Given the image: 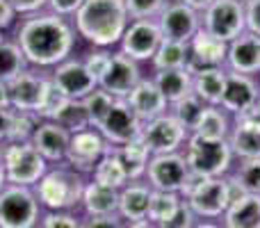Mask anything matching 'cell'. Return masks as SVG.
I'll use <instances>...</instances> for the list:
<instances>
[{"mask_svg": "<svg viewBox=\"0 0 260 228\" xmlns=\"http://www.w3.org/2000/svg\"><path fill=\"white\" fill-rule=\"evenodd\" d=\"M16 41L25 55L27 64L39 69L57 67L73 53L76 25L59 14L37 12L21 21Z\"/></svg>", "mask_w": 260, "mask_h": 228, "instance_id": "1", "label": "cell"}, {"mask_svg": "<svg viewBox=\"0 0 260 228\" xmlns=\"http://www.w3.org/2000/svg\"><path fill=\"white\" fill-rule=\"evenodd\" d=\"M73 18L78 35L99 48L117 46L130 23L123 0H85Z\"/></svg>", "mask_w": 260, "mask_h": 228, "instance_id": "2", "label": "cell"}, {"mask_svg": "<svg viewBox=\"0 0 260 228\" xmlns=\"http://www.w3.org/2000/svg\"><path fill=\"white\" fill-rule=\"evenodd\" d=\"M87 178L78 174L67 162L50 165L48 171L35 185V194L44 210H71L78 212Z\"/></svg>", "mask_w": 260, "mask_h": 228, "instance_id": "3", "label": "cell"}, {"mask_svg": "<svg viewBox=\"0 0 260 228\" xmlns=\"http://www.w3.org/2000/svg\"><path fill=\"white\" fill-rule=\"evenodd\" d=\"M180 197L192 208L197 219H219L233 201L229 178H224V176L206 178V176L194 174V171H189L187 183L180 189Z\"/></svg>", "mask_w": 260, "mask_h": 228, "instance_id": "4", "label": "cell"}, {"mask_svg": "<svg viewBox=\"0 0 260 228\" xmlns=\"http://www.w3.org/2000/svg\"><path fill=\"white\" fill-rule=\"evenodd\" d=\"M183 155L189 165V171L201 174L206 178L226 176L235 157L229 139H212L201 137V135H189Z\"/></svg>", "mask_w": 260, "mask_h": 228, "instance_id": "5", "label": "cell"}, {"mask_svg": "<svg viewBox=\"0 0 260 228\" xmlns=\"http://www.w3.org/2000/svg\"><path fill=\"white\" fill-rule=\"evenodd\" d=\"M41 215L35 187L7 183L0 189V228H37Z\"/></svg>", "mask_w": 260, "mask_h": 228, "instance_id": "6", "label": "cell"}, {"mask_svg": "<svg viewBox=\"0 0 260 228\" xmlns=\"http://www.w3.org/2000/svg\"><path fill=\"white\" fill-rule=\"evenodd\" d=\"M3 160L5 171H7V183L23 185V187H35L50 167L32 142H5Z\"/></svg>", "mask_w": 260, "mask_h": 228, "instance_id": "7", "label": "cell"}, {"mask_svg": "<svg viewBox=\"0 0 260 228\" xmlns=\"http://www.w3.org/2000/svg\"><path fill=\"white\" fill-rule=\"evenodd\" d=\"M139 137L151 151V155H162V153H178L187 144L189 130L174 114L167 112L151 121H144Z\"/></svg>", "mask_w": 260, "mask_h": 228, "instance_id": "8", "label": "cell"}, {"mask_svg": "<svg viewBox=\"0 0 260 228\" xmlns=\"http://www.w3.org/2000/svg\"><path fill=\"white\" fill-rule=\"evenodd\" d=\"M201 27L210 32L212 37L231 44L238 39L242 32H247V16H244V5L233 0H215L203 9Z\"/></svg>", "mask_w": 260, "mask_h": 228, "instance_id": "9", "label": "cell"}, {"mask_svg": "<svg viewBox=\"0 0 260 228\" xmlns=\"http://www.w3.org/2000/svg\"><path fill=\"white\" fill-rule=\"evenodd\" d=\"M189 165L183 153H162V155H151L146 167V180L153 189L160 192H178L187 183Z\"/></svg>", "mask_w": 260, "mask_h": 228, "instance_id": "10", "label": "cell"}, {"mask_svg": "<svg viewBox=\"0 0 260 228\" xmlns=\"http://www.w3.org/2000/svg\"><path fill=\"white\" fill-rule=\"evenodd\" d=\"M110 151V144L105 142V137L96 128H87L80 133L71 135L67 148V162L71 169H76L82 176H91V171L96 169L99 160Z\"/></svg>", "mask_w": 260, "mask_h": 228, "instance_id": "11", "label": "cell"}, {"mask_svg": "<svg viewBox=\"0 0 260 228\" xmlns=\"http://www.w3.org/2000/svg\"><path fill=\"white\" fill-rule=\"evenodd\" d=\"M162 32L157 21L153 18H133L128 23L126 32H123L121 41V53H126L135 62H144V59H153L157 46L162 44Z\"/></svg>", "mask_w": 260, "mask_h": 228, "instance_id": "12", "label": "cell"}, {"mask_svg": "<svg viewBox=\"0 0 260 228\" xmlns=\"http://www.w3.org/2000/svg\"><path fill=\"white\" fill-rule=\"evenodd\" d=\"M50 85V76L41 71H32L25 69L18 73L14 80L7 82V94H9V108L14 110H27V112L39 114L41 103L46 99V89Z\"/></svg>", "mask_w": 260, "mask_h": 228, "instance_id": "13", "label": "cell"}, {"mask_svg": "<svg viewBox=\"0 0 260 228\" xmlns=\"http://www.w3.org/2000/svg\"><path fill=\"white\" fill-rule=\"evenodd\" d=\"M96 130L103 135L110 146H121V144L130 142V139L139 137V133H142V121L130 110L126 99H114L110 112L96 125Z\"/></svg>", "mask_w": 260, "mask_h": 228, "instance_id": "14", "label": "cell"}, {"mask_svg": "<svg viewBox=\"0 0 260 228\" xmlns=\"http://www.w3.org/2000/svg\"><path fill=\"white\" fill-rule=\"evenodd\" d=\"M157 25L165 39L189 44L194 35L201 30V12L192 9L185 3H167V7L157 16Z\"/></svg>", "mask_w": 260, "mask_h": 228, "instance_id": "15", "label": "cell"}, {"mask_svg": "<svg viewBox=\"0 0 260 228\" xmlns=\"http://www.w3.org/2000/svg\"><path fill=\"white\" fill-rule=\"evenodd\" d=\"M50 80L71 101H82L85 96H89L99 87V80L87 71L85 62L82 59H71V57L59 62L57 67H53Z\"/></svg>", "mask_w": 260, "mask_h": 228, "instance_id": "16", "label": "cell"}, {"mask_svg": "<svg viewBox=\"0 0 260 228\" xmlns=\"http://www.w3.org/2000/svg\"><path fill=\"white\" fill-rule=\"evenodd\" d=\"M139 80H142V73H139L137 62L119 50V53H112L108 69L99 78V87L108 91L110 96H114V99H126L139 85Z\"/></svg>", "mask_w": 260, "mask_h": 228, "instance_id": "17", "label": "cell"}, {"mask_svg": "<svg viewBox=\"0 0 260 228\" xmlns=\"http://www.w3.org/2000/svg\"><path fill=\"white\" fill-rule=\"evenodd\" d=\"M260 89L251 76L247 73H235V71H226V85H224V94H221L219 108L226 112L233 114H242L249 110L256 108L258 103Z\"/></svg>", "mask_w": 260, "mask_h": 228, "instance_id": "18", "label": "cell"}, {"mask_svg": "<svg viewBox=\"0 0 260 228\" xmlns=\"http://www.w3.org/2000/svg\"><path fill=\"white\" fill-rule=\"evenodd\" d=\"M189 57H187V71L197 73L199 69L208 67H224L226 64V53H229V44L217 37H212L210 32L201 30L189 39Z\"/></svg>", "mask_w": 260, "mask_h": 228, "instance_id": "19", "label": "cell"}, {"mask_svg": "<svg viewBox=\"0 0 260 228\" xmlns=\"http://www.w3.org/2000/svg\"><path fill=\"white\" fill-rule=\"evenodd\" d=\"M229 144L233 148V155H238L240 160L260 157V114L256 108L238 114L229 133Z\"/></svg>", "mask_w": 260, "mask_h": 228, "instance_id": "20", "label": "cell"}, {"mask_svg": "<svg viewBox=\"0 0 260 228\" xmlns=\"http://www.w3.org/2000/svg\"><path fill=\"white\" fill-rule=\"evenodd\" d=\"M69 139H71V133L67 128H62L57 121L41 119L30 142L35 144V148L44 155V160L48 165H57V162H64V157H67Z\"/></svg>", "mask_w": 260, "mask_h": 228, "instance_id": "21", "label": "cell"}, {"mask_svg": "<svg viewBox=\"0 0 260 228\" xmlns=\"http://www.w3.org/2000/svg\"><path fill=\"white\" fill-rule=\"evenodd\" d=\"M226 67L235 73H258L260 71V37L251 32H242L238 39L229 44L226 53Z\"/></svg>", "mask_w": 260, "mask_h": 228, "instance_id": "22", "label": "cell"}, {"mask_svg": "<svg viewBox=\"0 0 260 228\" xmlns=\"http://www.w3.org/2000/svg\"><path fill=\"white\" fill-rule=\"evenodd\" d=\"M126 101H128L130 110L137 114V119L142 121V123H144V121L155 119V116L167 114V108H169L165 94L157 89L155 82H153V80H144V78L139 80V85L126 96Z\"/></svg>", "mask_w": 260, "mask_h": 228, "instance_id": "23", "label": "cell"}, {"mask_svg": "<svg viewBox=\"0 0 260 228\" xmlns=\"http://www.w3.org/2000/svg\"><path fill=\"white\" fill-rule=\"evenodd\" d=\"M153 187L146 180H130L119 189V217L123 221H137L148 217Z\"/></svg>", "mask_w": 260, "mask_h": 228, "instance_id": "24", "label": "cell"}, {"mask_svg": "<svg viewBox=\"0 0 260 228\" xmlns=\"http://www.w3.org/2000/svg\"><path fill=\"white\" fill-rule=\"evenodd\" d=\"M82 217H105V215H117L119 210V189L105 187V185L96 183V180H87L85 189H82L80 208Z\"/></svg>", "mask_w": 260, "mask_h": 228, "instance_id": "25", "label": "cell"}, {"mask_svg": "<svg viewBox=\"0 0 260 228\" xmlns=\"http://www.w3.org/2000/svg\"><path fill=\"white\" fill-rule=\"evenodd\" d=\"M224 228H260V194H240L221 217Z\"/></svg>", "mask_w": 260, "mask_h": 228, "instance_id": "26", "label": "cell"}, {"mask_svg": "<svg viewBox=\"0 0 260 228\" xmlns=\"http://www.w3.org/2000/svg\"><path fill=\"white\" fill-rule=\"evenodd\" d=\"M112 153L117 155V160L121 162L128 180H144L148 160H151V151H148L146 144L142 142V137L130 139V142L121 144V146H112Z\"/></svg>", "mask_w": 260, "mask_h": 228, "instance_id": "27", "label": "cell"}, {"mask_svg": "<svg viewBox=\"0 0 260 228\" xmlns=\"http://www.w3.org/2000/svg\"><path fill=\"white\" fill-rule=\"evenodd\" d=\"M226 85V69L224 67H208L192 73V91L206 105H219Z\"/></svg>", "mask_w": 260, "mask_h": 228, "instance_id": "28", "label": "cell"}, {"mask_svg": "<svg viewBox=\"0 0 260 228\" xmlns=\"http://www.w3.org/2000/svg\"><path fill=\"white\" fill-rule=\"evenodd\" d=\"M153 82L157 85V89L165 94L167 103L174 105L176 101L185 99L187 94H192V73L187 69H169V71H157Z\"/></svg>", "mask_w": 260, "mask_h": 228, "instance_id": "29", "label": "cell"}, {"mask_svg": "<svg viewBox=\"0 0 260 228\" xmlns=\"http://www.w3.org/2000/svg\"><path fill=\"white\" fill-rule=\"evenodd\" d=\"M189 57V46L183 41H171L162 39V44L157 46L155 55H153V69L155 71H169V69H185Z\"/></svg>", "mask_w": 260, "mask_h": 228, "instance_id": "30", "label": "cell"}, {"mask_svg": "<svg viewBox=\"0 0 260 228\" xmlns=\"http://www.w3.org/2000/svg\"><path fill=\"white\" fill-rule=\"evenodd\" d=\"M27 67H30V64H27L18 41L5 39L3 37V39H0V82L7 85L9 80H14V78L25 71Z\"/></svg>", "mask_w": 260, "mask_h": 228, "instance_id": "31", "label": "cell"}, {"mask_svg": "<svg viewBox=\"0 0 260 228\" xmlns=\"http://www.w3.org/2000/svg\"><path fill=\"white\" fill-rule=\"evenodd\" d=\"M229 116L226 110L219 105H206L199 123L194 125L192 135H201V137H212V139H229Z\"/></svg>", "mask_w": 260, "mask_h": 228, "instance_id": "32", "label": "cell"}, {"mask_svg": "<svg viewBox=\"0 0 260 228\" xmlns=\"http://www.w3.org/2000/svg\"><path fill=\"white\" fill-rule=\"evenodd\" d=\"M91 180L105 185V187H112V189H121L126 183H130L121 162H119L117 155L112 153V146H110V151L99 160L96 169L91 171Z\"/></svg>", "mask_w": 260, "mask_h": 228, "instance_id": "33", "label": "cell"}, {"mask_svg": "<svg viewBox=\"0 0 260 228\" xmlns=\"http://www.w3.org/2000/svg\"><path fill=\"white\" fill-rule=\"evenodd\" d=\"M39 123H41V116L37 112L9 108L7 137H5V142H30Z\"/></svg>", "mask_w": 260, "mask_h": 228, "instance_id": "34", "label": "cell"}, {"mask_svg": "<svg viewBox=\"0 0 260 228\" xmlns=\"http://www.w3.org/2000/svg\"><path fill=\"white\" fill-rule=\"evenodd\" d=\"M53 121H57V123L62 125V128H67L71 135L80 133V130L91 128L89 114H87L85 103H82V101H71V99H69L67 105L59 110V114L55 116Z\"/></svg>", "mask_w": 260, "mask_h": 228, "instance_id": "35", "label": "cell"}, {"mask_svg": "<svg viewBox=\"0 0 260 228\" xmlns=\"http://www.w3.org/2000/svg\"><path fill=\"white\" fill-rule=\"evenodd\" d=\"M183 203V197L178 192H160V189H153L151 194V206H148V217L153 224H160V221L169 219L178 206Z\"/></svg>", "mask_w": 260, "mask_h": 228, "instance_id": "36", "label": "cell"}, {"mask_svg": "<svg viewBox=\"0 0 260 228\" xmlns=\"http://www.w3.org/2000/svg\"><path fill=\"white\" fill-rule=\"evenodd\" d=\"M203 110H206V103H203V101L192 91V94H187L185 99L176 101V103H174V110H171V114H174L176 119H178L180 123H183L185 128L189 130V135H192L194 125L199 123V119H201Z\"/></svg>", "mask_w": 260, "mask_h": 228, "instance_id": "37", "label": "cell"}, {"mask_svg": "<svg viewBox=\"0 0 260 228\" xmlns=\"http://www.w3.org/2000/svg\"><path fill=\"white\" fill-rule=\"evenodd\" d=\"M233 180L240 189L247 194H260V157H247L240 162V169L235 171Z\"/></svg>", "mask_w": 260, "mask_h": 228, "instance_id": "38", "label": "cell"}, {"mask_svg": "<svg viewBox=\"0 0 260 228\" xmlns=\"http://www.w3.org/2000/svg\"><path fill=\"white\" fill-rule=\"evenodd\" d=\"M82 103H85V110H87V114H89L91 128H96V125L105 119V114L110 112V108H112V103H114V96H110L105 89L96 87L89 96L82 99Z\"/></svg>", "mask_w": 260, "mask_h": 228, "instance_id": "39", "label": "cell"}, {"mask_svg": "<svg viewBox=\"0 0 260 228\" xmlns=\"http://www.w3.org/2000/svg\"><path fill=\"white\" fill-rule=\"evenodd\" d=\"M85 217L71 210H44L37 228H82Z\"/></svg>", "mask_w": 260, "mask_h": 228, "instance_id": "40", "label": "cell"}, {"mask_svg": "<svg viewBox=\"0 0 260 228\" xmlns=\"http://www.w3.org/2000/svg\"><path fill=\"white\" fill-rule=\"evenodd\" d=\"M130 18H155L167 7V0H123Z\"/></svg>", "mask_w": 260, "mask_h": 228, "instance_id": "41", "label": "cell"}, {"mask_svg": "<svg viewBox=\"0 0 260 228\" xmlns=\"http://www.w3.org/2000/svg\"><path fill=\"white\" fill-rule=\"evenodd\" d=\"M67 96L62 94V91L55 87V82L50 80V85H48V89H46V99H44V103H41V110H39V116L41 119H55V116L59 114V110L67 105Z\"/></svg>", "mask_w": 260, "mask_h": 228, "instance_id": "42", "label": "cell"}, {"mask_svg": "<svg viewBox=\"0 0 260 228\" xmlns=\"http://www.w3.org/2000/svg\"><path fill=\"white\" fill-rule=\"evenodd\" d=\"M197 215L192 212V208L187 206V203H180L178 206V210L174 212V215L169 217V219H165V221H160L157 224V228H194V224H197Z\"/></svg>", "mask_w": 260, "mask_h": 228, "instance_id": "43", "label": "cell"}, {"mask_svg": "<svg viewBox=\"0 0 260 228\" xmlns=\"http://www.w3.org/2000/svg\"><path fill=\"white\" fill-rule=\"evenodd\" d=\"M110 59H112V53H108L105 48H101V50H91V53H87L82 62H85L87 71H89L91 76L99 80V78L105 73V69H108Z\"/></svg>", "mask_w": 260, "mask_h": 228, "instance_id": "44", "label": "cell"}, {"mask_svg": "<svg viewBox=\"0 0 260 228\" xmlns=\"http://www.w3.org/2000/svg\"><path fill=\"white\" fill-rule=\"evenodd\" d=\"M85 0H46V9L59 16H76V12L80 9V5Z\"/></svg>", "mask_w": 260, "mask_h": 228, "instance_id": "45", "label": "cell"}, {"mask_svg": "<svg viewBox=\"0 0 260 228\" xmlns=\"http://www.w3.org/2000/svg\"><path fill=\"white\" fill-rule=\"evenodd\" d=\"M126 221L117 215H105V217H85L82 228H123Z\"/></svg>", "mask_w": 260, "mask_h": 228, "instance_id": "46", "label": "cell"}, {"mask_svg": "<svg viewBox=\"0 0 260 228\" xmlns=\"http://www.w3.org/2000/svg\"><path fill=\"white\" fill-rule=\"evenodd\" d=\"M244 16H247V32L260 37V0H251L244 7Z\"/></svg>", "mask_w": 260, "mask_h": 228, "instance_id": "47", "label": "cell"}, {"mask_svg": "<svg viewBox=\"0 0 260 228\" xmlns=\"http://www.w3.org/2000/svg\"><path fill=\"white\" fill-rule=\"evenodd\" d=\"M9 5L14 7V12L21 14V16H30V14L44 12L46 0H7Z\"/></svg>", "mask_w": 260, "mask_h": 228, "instance_id": "48", "label": "cell"}, {"mask_svg": "<svg viewBox=\"0 0 260 228\" xmlns=\"http://www.w3.org/2000/svg\"><path fill=\"white\" fill-rule=\"evenodd\" d=\"M14 21H16V12H14V7L7 3V0H0V32L7 30V27H12Z\"/></svg>", "mask_w": 260, "mask_h": 228, "instance_id": "49", "label": "cell"}, {"mask_svg": "<svg viewBox=\"0 0 260 228\" xmlns=\"http://www.w3.org/2000/svg\"><path fill=\"white\" fill-rule=\"evenodd\" d=\"M7 121H9V108H0V144H5V137H7Z\"/></svg>", "mask_w": 260, "mask_h": 228, "instance_id": "50", "label": "cell"}, {"mask_svg": "<svg viewBox=\"0 0 260 228\" xmlns=\"http://www.w3.org/2000/svg\"><path fill=\"white\" fill-rule=\"evenodd\" d=\"M180 3H185V5H189L192 9H197V12H203V9L208 7V5H212L215 0H180Z\"/></svg>", "mask_w": 260, "mask_h": 228, "instance_id": "51", "label": "cell"}, {"mask_svg": "<svg viewBox=\"0 0 260 228\" xmlns=\"http://www.w3.org/2000/svg\"><path fill=\"white\" fill-rule=\"evenodd\" d=\"M123 228H157V224H153L151 219H137V221H126Z\"/></svg>", "mask_w": 260, "mask_h": 228, "instance_id": "52", "label": "cell"}, {"mask_svg": "<svg viewBox=\"0 0 260 228\" xmlns=\"http://www.w3.org/2000/svg\"><path fill=\"white\" fill-rule=\"evenodd\" d=\"M7 185V171H5V160H3V144H0V189Z\"/></svg>", "mask_w": 260, "mask_h": 228, "instance_id": "53", "label": "cell"}, {"mask_svg": "<svg viewBox=\"0 0 260 228\" xmlns=\"http://www.w3.org/2000/svg\"><path fill=\"white\" fill-rule=\"evenodd\" d=\"M0 108H9V94L5 82H0Z\"/></svg>", "mask_w": 260, "mask_h": 228, "instance_id": "54", "label": "cell"}, {"mask_svg": "<svg viewBox=\"0 0 260 228\" xmlns=\"http://www.w3.org/2000/svg\"><path fill=\"white\" fill-rule=\"evenodd\" d=\"M194 228H224V226L217 224V221H212V219H201V221L194 224Z\"/></svg>", "mask_w": 260, "mask_h": 228, "instance_id": "55", "label": "cell"}, {"mask_svg": "<svg viewBox=\"0 0 260 228\" xmlns=\"http://www.w3.org/2000/svg\"><path fill=\"white\" fill-rule=\"evenodd\" d=\"M233 3H240V5H244V7H247V5L251 3V0H233Z\"/></svg>", "mask_w": 260, "mask_h": 228, "instance_id": "56", "label": "cell"}, {"mask_svg": "<svg viewBox=\"0 0 260 228\" xmlns=\"http://www.w3.org/2000/svg\"><path fill=\"white\" fill-rule=\"evenodd\" d=\"M256 110H258V114H260V96H258V103H256Z\"/></svg>", "mask_w": 260, "mask_h": 228, "instance_id": "57", "label": "cell"}, {"mask_svg": "<svg viewBox=\"0 0 260 228\" xmlns=\"http://www.w3.org/2000/svg\"><path fill=\"white\" fill-rule=\"evenodd\" d=\"M0 39H3V32H0Z\"/></svg>", "mask_w": 260, "mask_h": 228, "instance_id": "58", "label": "cell"}]
</instances>
